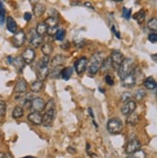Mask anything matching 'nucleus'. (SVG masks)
I'll return each mask as SVG.
<instances>
[{
    "mask_svg": "<svg viewBox=\"0 0 157 158\" xmlns=\"http://www.w3.org/2000/svg\"><path fill=\"white\" fill-rule=\"evenodd\" d=\"M35 56H36V53H35V51L31 48H27L25 49L22 54V59L24 63L26 64H31L34 59H35Z\"/></svg>",
    "mask_w": 157,
    "mask_h": 158,
    "instance_id": "obj_9",
    "label": "nucleus"
},
{
    "mask_svg": "<svg viewBox=\"0 0 157 158\" xmlns=\"http://www.w3.org/2000/svg\"><path fill=\"white\" fill-rule=\"evenodd\" d=\"M139 122V115L137 114H131L127 118V123L131 125H136Z\"/></svg>",
    "mask_w": 157,
    "mask_h": 158,
    "instance_id": "obj_29",
    "label": "nucleus"
},
{
    "mask_svg": "<svg viewBox=\"0 0 157 158\" xmlns=\"http://www.w3.org/2000/svg\"><path fill=\"white\" fill-rule=\"evenodd\" d=\"M0 158H7V154L4 152H0Z\"/></svg>",
    "mask_w": 157,
    "mask_h": 158,
    "instance_id": "obj_48",
    "label": "nucleus"
},
{
    "mask_svg": "<svg viewBox=\"0 0 157 158\" xmlns=\"http://www.w3.org/2000/svg\"><path fill=\"white\" fill-rule=\"evenodd\" d=\"M134 68H135V63H134L133 59L124 58L123 61H122V63L120 64L118 70L119 78L121 80L124 79L126 76H128L129 74L132 73V71L134 70Z\"/></svg>",
    "mask_w": 157,
    "mask_h": 158,
    "instance_id": "obj_4",
    "label": "nucleus"
},
{
    "mask_svg": "<svg viewBox=\"0 0 157 158\" xmlns=\"http://www.w3.org/2000/svg\"><path fill=\"white\" fill-rule=\"evenodd\" d=\"M48 28H49V27H48V25L45 23H40L37 24L36 28H35V31H36V33L38 34L39 36L43 37L45 34L47 33Z\"/></svg>",
    "mask_w": 157,
    "mask_h": 158,
    "instance_id": "obj_22",
    "label": "nucleus"
},
{
    "mask_svg": "<svg viewBox=\"0 0 157 158\" xmlns=\"http://www.w3.org/2000/svg\"><path fill=\"white\" fill-rule=\"evenodd\" d=\"M26 90H27V82H26V81L23 80V79L19 80L16 86H15V91L17 93L23 94V93H25Z\"/></svg>",
    "mask_w": 157,
    "mask_h": 158,
    "instance_id": "obj_18",
    "label": "nucleus"
},
{
    "mask_svg": "<svg viewBox=\"0 0 157 158\" xmlns=\"http://www.w3.org/2000/svg\"><path fill=\"white\" fill-rule=\"evenodd\" d=\"M105 81L107 82L109 85H114V79L112 77V75H110V74H106Z\"/></svg>",
    "mask_w": 157,
    "mask_h": 158,
    "instance_id": "obj_41",
    "label": "nucleus"
},
{
    "mask_svg": "<svg viewBox=\"0 0 157 158\" xmlns=\"http://www.w3.org/2000/svg\"><path fill=\"white\" fill-rule=\"evenodd\" d=\"M112 68H113V67H112L111 59H110V57H108V58H106L105 60H103V62H102V64H101L100 69H101L102 72L105 73V72H108L109 70H111Z\"/></svg>",
    "mask_w": 157,
    "mask_h": 158,
    "instance_id": "obj_25",
    "label": "nucleus"
},
{
    "mask_svg": "<svg viewBox=\"0 0 157 158\" xmlns=\"http://www.w3.org/2000/svg\"><path fill=\"white\" fill-rule=\"evenodd\" d=\"M121 84L124 87H133L135 85H136V79H135V76L133 74V71L131 74H129L128 76H126L124 79L121 80Z\"/></svg>",
    "mask_w": 157,
    "mask_h": 158,
    "instance_id": "obj_15",
    "label": "nucleus"
},
{
    "mask_svg": "<svg viewBox=\"0 0 157 158\" xmlns=\"http://www.w3.org/2000/svg\"><path fill=\"white\" fill-rule=\"evenodd\" d=\"M28 120L33 123L35 125H40L42 124V119H43V115H41L40 113H35V112H32L28 114L27 116Z\"/></svg>",
    "mask_w": 157,
    "mask_h": 158,
    "instance_id": "obj_16",
    "label": "nucleus"
},
{
    "mask_svg": "<svg viewBox=\"0 0 157 158\" xmlns=\"http://www.w3.org/2000/svg\"><path fill=\"white\" fill-rule=\"evenodd\" d=\"M41 51H42L44 56H49L50 54L52 52V51H53V47H52V43H45L42 46V49H41Z\"/></svg>",
    "mask_w": 157,
    "mask_h": 158,
    "instance_id": "obj_26",
    "label": "nucleus"
},
{
    "mask_svg": "<svg viewBox=\"0 0 157 158\" xmlns=\"http://www.w3.org/2000/svg\"><path fill=\"white\" fill-rule=\"evenodd\" d=\"M25 39H26V35H25L24 31L19 30L13 36V44L16 48H19L23 45Z\"/></svg>",
    "mask_w": 157,
    "mask_h": 158,
    "instance_id": "obj_12",
    "label": "nucleus"
},
{
    "mask_svg": "<svg viewBox=\"0 0 157 158\" xmlns=\"http://www.w3.org/2000/svg\"><path fill=\"white\" fill-rule=\"evenodd\" d=\"M152 57H153V60H154V61H156V54H153Z\"/></svg>",
    "mask_w": 157,
    "mask_h": 158,
    "instance_id": "obj_50",
    "label": "nucleus"
},
{
    "mask_svg": "<svg viewBox=\"0 0 157 158\" xmlns=\"http://www.w3.org/2000/svg\"><path fill=\"white\" fill-rule=\"evenodd\" d=\"M60 67H57V68H52V71L51 73V76L52 78H58L60 76Z\"/></svg>",
    "mask_w": 157,
    "mask_h": 158,
    "instance_id": "obj_42",
    "label": "nucleus"
},
{
    "mask_svg": "<svg viewBox=\"0 0 157 158\" xmlns=\"http://www.w3.org/2000/svg\"><path fill=\"white\" fill-rule=\"evenodd\" d=\"M46 11V7L45 5L41 4V3H37L33 8V13H34V16L36 18H40L44 15V13Z\"/></svg>",
    "mask_w": 157,
    "mask_h": 158,
    "instance_id": "obj_20",
    "label": "nucleus"
},
{
    "mask_svg": "<svg viewBox=\"0 0 157 158\" xmlns=\"http://www.w3.org/2000/svg\"><path fill=\"white\" fill-rule=\"evenodd\" d=\"M23 114H24V112H23V107L17 106L15 109H14V111H13V113H12V116H13L14 118L18 119V118H22V116L23 115Z\"/></svg>",
    "mask_w": 157,
    "mask_h": 158,
    "instance_id": "obj_27",
    "label": "nucleus"
},
{
    "mask_svg": "<svg viewBox=\"0 0 157 158\" xmlns=\"http://www.w3.org/2000/svg\"><path fill=\"white\" fill-rule=\"evenodd\" d=\"M141 143L138 139L136 138H133L131 139L130 141H128L127 145H126V148H125V152L127 154H131L135 152H137L141 148Z\"/></svg>",
    "mask_w": 157,
    "mask_h": 158,
    "instance_id": "obj_8",
    "label": "nucleus"
},
{
    "mask_svg": "<svg viewBox=\"0 0 157 158\" xmlns=\"http://www.w3.org/2000/svg\"><path fill=\"white\" fill-rule=\"evenodd\" d=\"M133 19H134L135 20H137L138 23L141 24V23L146 19V12H145V10H140V11L133 17Z\"/></svg>",
    "mask_w": 157,
    "mask_h": 158,
    "instance_id": "obj_28",
    "label": "nucleus"
},
{
    "mask_svg": "<svg viewBox=\"0 0 157 158\" xmlns=\"http://www.w3.org/2000/svg\"><path fill=\"white\" fill-rule=\"evenodd\" d=\"M144 85L147 89H149V90H154L156 88V81L152 77H147L144 81Z\"/></svg>",
    "mask_w": 157,
    "mask_h": 158,
    "instance_id": "obj_24",
    "label": "nucleus"
},
{
    "mask_svg": "<svg viewBox=\"0 0 157 158\" xmlns=\"http://www.w3.org/2000/svg\"><path fill=\"white\" fill-rule=\"evenodd\" d=\"M57 23H58V18H53V17H49L45 22V23L48 25V27L56 26Z\"/></svg>",
    "mask_w": 157,
    "mask_h": 158,
    "instance_id": "obj_30",
    "label": "nucleus"
},
{
    "mask_svg": "<svg viewBox=\"0 0 157 158\" xmlns=\"http://www.w3.org/2000/svg\"><path fill=\"white\" fill-rule=\"evenodd\" d=\"M23 158H36V157H33V156H25V157H23Z\"/></svg>",
    "mask_w": 157,
    "mask_h": 158,
    "instance_id": "obj_51",
    "label": "nucleus"
},
{
    "mask_svg": "<svg viewBox=\"0 0 157 158\" xmlns=\"http://www.w3.org/2000/svg\"><path fill=\"white\" fill-rule=\"evenodd\" d=\"M28 39H29V42L31 44V46L33 48H38L40 47V45L42 44L43 42V37L39 36L38 34L36 33L35 29H32L29 34H28Z\"/></svg>",
    "mask_w": 157,
    "mask_h": 158,
    "instance_id": "obj_11",
    "label": "nucleus"
},
{
    "mask_svg": "<svg viewBox=\"0 0 157 158\" xmlns=\"http://www.w3.org/2000/svg\"><path fill=\"white\" fill-rule=\"evenodd\" d=\"M147 27L151 30H153L154 31V33H155V31L157 30V19H156V18H153V19H149L148 20V23H147Z\"/></svg>",
    "mask_w": 157,
    "mask_h": 158,
    "instance_id": "obj_32",
    "label": "nucleus"
},
{
    "mask_svg": "<svg viewBox=\"0 0 157 158\" xmlns=\"http://www.w3.org/2000/svg\"><path fill=\"white\" fill-rule=\"evenodd\" d=\"M7 158H13V157H12V155H10V154H7Z\"/></svg>",
    "mask_w": 157,
    "mask_h": 158,
    "instance_id": "obj_52",
    "label": "nucleus"
},
{
    "mask_svg": "<svg viewBox=\"0 0 157 158\" xmlns=\"http://www.w3.org/2000/svg\"><path fill=\"white\" fill-rule=\"evenodd\" d=\"M6 23H7V29H8V31H10L13 34H16L18 32V24L16 23V20L12 17L9 16L7 18Z\"/></svg>",
    "mask_w": 157,
    "mask_h": 158,
    "instance_id": "obj_19",
    "label": "nucleus"
},
{
    "mask_svg": "<svg viewBox=\"0 0 157 158\" xmlns=\"http://www.w3.org/2000/svg\"><path fill=\"white\" fill-rule=\"evenodd\" d=\"M122 127H123L122 122L118 118H110L107 123V129L109 133H111V134H119L122 130Z\"/></svg>",
    "mask_w": 157,
    "mask_h": 158,
    "instance_id": "obj_5",
    "label": "nucleus"
},
{
    "mask_svg": "<svg viewBox=\"0 0 157 158\" xmlns=\"http://www.w3.org/2000/svg\"><path fill=\"white\" fill-rule=\"evenodd\" d=\"M132 98V94L131 92H123L121 95H120V101L121 102H128V101H130V99Z\"/></svg>",
    "mask_w": 157,
    "mask_h": 158,
    "instance_id": "obj_38",
    "label": "nucleus"
},
{
    "mask_svg": "<svg viewBox=\"0 0 157 158\" xmlns=\"http://www.w3.org/2000/svg\"><path fill=\"white\" fill-rule=\"evenodd\" d=\"M103 62V56L101 52L94 53L90 58V62L88 64V74L89 76H94L100 70L101 64Z\"/></svg>",
    "mask_w": 157,
    "mask_h": 158,
    "instance_id": "obj_3",
    "label": "nucleus"
},
{
    "mask_svg": "<svg viewBox=\"0 0 157 158\" xmlns=\"http://www.w3.org/2000/svg\"><path fill=\"white\" fill-rule=\"evenodd\" d=\"M74 72L73 67H65L63 69H61L60 71V77L65 81H68L71 78V75Z\"/></svg>",
    "mask_w": 157,
    "mask_h": 158,
    "instance_id": "obj_21",
    "label": "nucleus"
},
{
    "mask_svg": "<svg viewBox=\"0 0 157 158\" xmlns=\"http://www.w3.org/2000/svg\"><path fill=\"white\" fill-rule=\"evenodd\" d=\"M88 112H89V114L91 115V118H94V115H93V113H92V110H91V109H88Z\"/></svg>",
    "mask_w": 157,
    "mask_h": 158,
    "instance_id": "obj_49",
    "label": "nucleus"
},
{
    "mask_svg": "<svg viewBox=\"0 0 157 158\" xmlns=\"http://www.w3.org/2000/svg\"><path fill=\"white\" fill-rule=\"evenodd\" d=\"M87 64H88V60L85 56H83L79 58L76 62L74 64V69L76 71V73L79 75V76H81L86 70L87 68Z\"/></svg>",
    "mask_w": 157,
    "mask_h": 158,
    "instance_id": "obj_6",
    "label": "nucleus"
},
{
    "mask_svg": "<svg viewBox=\"0 0 157 158\" xmlns=\"http://www.w3.org/2000/svg\"><path fill=\"white\" fill-rule=\"evenodd\" d=\"M5 15H6V11L3 6V3L0 2V25H2L5 23Z\"/></svg>",
    "mask_w": 157,
    "mask_h": 158,
    "instance_id": "obj_34",
    "label": "nucleus"
},
{
    "mask_svg": "<svg viewBox=\"0 0 157 158\" xmlns=\"http://www.w3.org/2000/svg\"><path fill=\"white\" fill-rule=\"evenodd\" d=\"M50 57L44 56L40 59V62L38 65V71H37V79L40 81H44L47 77L50 74V68H49Z\"/></svg>",
    "mask_w": 157,
    "mask_h": 158,
    "instance_id": "obj_2",
    "label": "nucleus"
},
{
    "mask_svg": "<svg viewBox=\"0 0 157 158\" xmlns=\"http://www.w3.org/2000/svg\"><path fill=\"white\" fill-rule=\"evenodd\" d=\"M65 35H66V31L64 28H59L58 31L56 32V34L54 36H56V39L57 41H63L64 38H65Z\"/></svg>",
    "mask_w": 157,
    "mask_h": 158,
    "instance_id": "obj_33",
    "label": "nucleus"
},
{
    "mask_svg": "<svg viewBox=\"0 0 157 158\" xmlns=\"http://www.w3.org/2000/svg\"><path fill=\"white\" fill-rule=\"evenodd\" d=\"M44 82L43 81H33L32 84H31V90L33 92H41L43 90V88H44Z\"/></svg>",
    "mask_w": 157,
    "mask_h": 158,
    "instance_id": "obj_23",
    "label": "nucleus"
},
{
    "mask_svg": "<svg viewBox=\"0 0 157 158\" xmlns=\"http://www.w3.org/2000/svg\"><path fill=\"white\" fill-rule=\"evenodd\" d=\"M66 61V56H62V54H57V56H54L52 59V68H57V67H61Z\"/></svg>",
    "mask_w": 157,
    "mask_h": 158,
    "instance_id": "obj_17",
    "label": "nucleus"
},
{
    "mask_svg": "<svg viewBox=\"0 0 157 158\" xmlns=\"http://www.w3.org/2000/svg\"><path fill=\"white\" fill-rule=\"evenodd\" d=\"M127 158H146V152L144 150H137V152H135L131 154H129L127 156Z\"/></svg>",
    "mask_w": 157,
    "mask_h": 158,
    "instance_id": "obj_31",
    "label": "nucleus"
},
{
    "mask_svg": "<svg viewBox=\"0 0 157 158\" xmlns=\"http://www.w3.org/2000/svg\"><path fill=\"white\" fill-rule=\"evenodd\" d=\"M85 6L88 7V8H91V9H93V7H92V4H91V3H88V2H86V3L85 4Z\"/></svg>",
    "mask_w": 157,
    "mask_h": 158,
    "instance_id": "obj_47",
    "label": "nucleus"
},
{
    "mask_svg": "<svg viewBox=\"0 0 157 158\" xmlns=\"http://www.w3.org/2000/svg\"><path fill=\"white\" fill-rule=\"evenodd\" d=\"M6 113V102L0 100V118H3Z\"/></svg>",
    "mask_w": 157,
    "mask_h": 158,
    "instance_id": "obj_39",
    "label": "nucleus"
},
{
    "mask_svg": "<svg viewBox=\"0 0 157 158\" xmlns=\"http://www.w3.org/2000/svg\"><path fill=\"white\" fill-rule=\"evenodd\" d=\"M24 19L26 20V22H29V20L31 19L32 16H31V13H25L24 14V16H23Z\"/></svg>",
    "mask_w": 157,
    "mask_h": 158,
    "instance_id": "obj_45",
    "label": "nucleus"
},
{
    "mask_svg": "<svg viewBox=\"0 0 157 158\" xmlns=\"http://www.w3.org/2000/svg\"><path fill=\"white\" fill-rule=\"evenodd\" d=\"M58 26L56 25V26H52V27H49L48 28V31H47V33L49 34V36H54L56 34V32L58 31Z\"/></svg>",
    "mask_w": 157,
    "mask_h": 158,
    "instance_id": "obj_40",
    "label": "nucleus"
},
{
    "mask_svg": "<svg viewBox=\"0 0 157 158\" xmlns=\"http://www.w3.org/2000/svg\"><path fill=\"white\" fill-rule=\"evenodd\" d=\"M7 61H8V63L13 65L14 67L16 68L17 70L20 71L23 70V68L24 66V62L23 61V59L20 57H13V56H8L7 57Z\"/></svg>",
    "mask_w": 157,
    "mask_h": 158,
    "instance_id": "obj_14",
    "label": "nucleus"
},
{
    "mask_svg": "<svg viewBox=\"0 0 157 158\" xmlns=\"http://www.w3.org/2000/svg\"><path fill=\"white\" fill-rule=\"evenodd\" d=\"M32 97L30 95H26L25 97L23 98V105L25 108H31V102H32Z\"/></svg>",
    "mask_w": 157,
    "mask_h": 158,
    "instance_id": "obj_35",
    "label": "nucleus"
},
{
    "mask_svg": "<svg viewBox=\"0 0 157 158\" xmlns=\"http://www.w3.org/2000/svg\"><path fill=\"white\" fill-rule=\"evenodd\" d=\"M136 107H137V106H136V102L130 100V101L126 102L124 104V106H122L121 113L123 114L124 115H130L131 114L134 113V111L136 110Z\"/></svg>",
    "mask_w": 157,
    "mask_h": 158,
    "instance_id": "obj_13",
    "label": "nucleus"
},
{
    "mask_svg": "<svg viewBox=\"0 0 157 158\" xmlns=\"http://www.w3.org/2000/svg\"><path fill=\"white\" fill-rule=\"evenodd\" d=\"M69 47H70V43L69 42H66V43L61 45V48H62V49H68Z\"/></svg>",
    "mask_w": 157,
    "mask_h": 158,
    "instance_id": "obj_46",
    "label": "nucleus"
},
{
    "mask_svg": "<svg viewBox=\"0 0 157 158\" xmlns=\"http://www.w3.org/2000/svg\"><path fill=\"white\" fill-rule=\"evenodd\" d=\"M148 41L149 42H151L152 44H155L157 42V34L156 33H151L148 35Z\"/></svg>",
    "mask_w": 157,
    "mask_h": 158,
    "instance_id": "obj_43",
    "label": "nucleus"
},
{
    "mask_svg": "<svg viewBox=\"0 0 157 158\" xmlns=\"http://www.w3.org/2000/svg\"><path fill=\"white\" fill-rule=\"evenodd\" d=\"M112 30H113V32L115 34V36H117V37L119 39V38H120V34H119V31L117 29V27H115L114 25H113V26H112Z\"/></svg>",
    "mask_w": 157,
    "mask_h": 158,
    "instance_id": "obj_44",
    "label": "nucleus"
},
{
    "mask_svg": "<svg viewBox=\"0 0 157 158\" xmlns=\"http://www.w3.org/2000/svg\"><path fill=\"white\" fill-rule=\"evenodd\" d=\"M131 13H132L131 9H128L126 7H123V9H122V18H124L125 19L129 20L131 18Z\"/></svg>",
    "mask_w": 157,
    "mask_h": 158,
    "instance_id": "obj_37",
    "label": "nucleus"
},
{
    "mask_svg": "<svg viewBox=\"0 0 157 158\" xmlns=\"http://www.w3.org/2000/svg\"><path fill=\"white\" fill-rule=\"evenodd\" d=\"M110 59H111V62H112V67L115 70H118V68L120 66V64L122 63V61H123V54H122L120 52L118 51H113L111 56H110Z\"/></svg>",
    "mask_w": 157,
    "mask_h": 158,
    "instance_id": "obj_7",
    "label": "nucleus"
},
{
    "mask_svg": "<svg viewBox=\"0 0 157 158\" xmlns=\"http://www.w3.org/2000/svg\"><path fill=\"white\" fill-rule=\"evenodd\" d=\"M146 97V91L144 89H138L137 91L135 93V98L137 99L138 101H141Z\"/></svg>",
    "mask_w": 157,
    "mask_h": 158,
    "instance_id": "obj_36",
    "label": "nucleus"
},
{
    "mask_svg": "<svg viewBox=\"0 0 157 158\" xmlns=\"http://www.w3.org/2000/svg\"><path fill=\"white\" fill-rule=\"evenodd\" d=\"M46 103L41 97H34L31 102V109L35 113H41L45 110Z\"/></svg>",
    "mask_w": 157,
    "mask_h": 158,
    "instance_id": "obj_10",
    "label": "nucleus"
},
{
    "mask_svg": "<svg viewBox=\"0 0 157 158\" xmlns=\"http://www.w3.org/2000/svg\"><path fill=\"white\" fill-rule=\"evenodd\" d=\"M45 111L46 112L43 116L42 123L45 126H50L52 125V120L54 119V116H56V104H54V101L52 99L46 104Z\"/></svg>",
    "mask_w": 157,
    "mask_h": 158,
    "instance_id": "obj_1",
    "label": "nucleus"
}]
</instances>
